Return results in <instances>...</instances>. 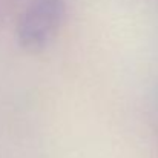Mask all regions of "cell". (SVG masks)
<instances>
[{"instance_id": "1", "label": "cell", "mask_w": 158, "mask_h": 158, "mask_svg": "<svg viewBox=\"0 0 158 158\" xmlns=\"http://www.w3.org/2000/svg\"><path fill=\"white\" fill-rule=\"evenodd\" d=\"M63 17V0H35L20 19L19 43L32 54L43 51L58 31Z\"/></svg>"}]
</instances>
